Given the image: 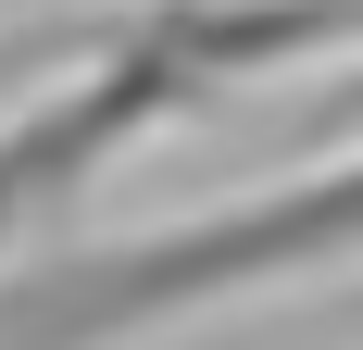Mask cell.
I'll return each instance as SVG.
<instances>
[{"label":"cell","mask_w":363,"mask_h":350,"mask_svg":"<svg viewBox=\"0 0 363 350\" xmlns=\"http://www.w3.org/2000/svg\"><path fill=\"white\" fill-rule=\"evenodd\" d=\"M338 250H351V175H301L263 213H201V225H163V238H125V250H88V263L0 288V350H101L125 325L201 313L225 288L326 276Z\"/></svg>","instance_id":"obj_1"},{"label":"cell","mask_w":363,"mask_h":350,"mask_svg":"<svg viewBox=\"0 0 363 350\" xmlns=\"http://www.w3.org/2000/svg\"><path fill=\"white\" fill-rule=\"evenodd\" d=\"M38 213V188H26V163H13V138H0V250H13V225Z\"/></svg>","instance_id":"obj_3"},{"label":"cell","mask_w":363,"mask_h":350,"mask_svg":"<svg viewBox=\"0 0 363 350\" xmlns=\"http://www.w3.org/2000/svg\"><path fill=\"white\" fill-rule=\"evenodd\" d=\"M163 50H176L188 75H263V63H289V50H326V38H351V0H176L163 13Z\"/></svg>","instance_id":"obj_2"}]
</instances>
